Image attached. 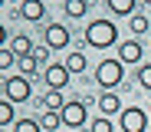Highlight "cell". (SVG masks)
<instances>
[{"label":"cell","mask_w":151,"mask_h":132,"mask_svg":"<svg viewBox=\"0 0 151 132\" xmlns=\"http://www.w3.org/2000/svg\"><path fill=\"white\" fill-rule=\"evenodd\" d=\"M86 46L92 50H109V46H118V26L105 17H99L86 26Z\"/></svg>","instance_id":"obj_1"},{"label":"cell","mask_w":151,"mask_h":132,"mask_svg":"<svg viewBox=\"0 0 151 132\" xmlns=\"http://www.w3.org/2000/svg\"><path fill=\"white\" fill-rule=\"evenodd\" d=\"M125 79V63L118 56H109L95 66V83L102 86V93H115V86Z\"/></svg>","instance_id":"obj_2"},{"label":"cell","mask_w":151,"mask_h":132,"mask_svg":"<svg viewBox=\"0 0 151 132\" xmlns=\"http://www.w3.org/2000/svg\"><path fill=\"white\" fill-rule=\"evenodd\" d=\"M30 96H33V83H30L27 76L13 73V76L4 79V99H10V102H27Z\"/></svg>","instance_id":"obj_3"},{"label":"cell","mask_w":151,"mask_h":132,"mask_svg":"<svg viewBox=\"0 0 151 132\" xmlns=\"http://www.w3.org/2000/svg\"><path fill=\"white\" fill-rule=\"evenodd\" d=\"M122 132H148V112L141 106H125L122 116H118Z\"/></svg>","instance_id":"obj_4"},{"label":"cell","mask_w":151,"mask_h":132,"mask_svg":"<svg viewBox=\"0 0 151 132\" xmlns=\"http://www.w3.org/2000/svg\"><path fill=\"white\" fill-rule=\"evenodd\" d=\"M72 43V36H69V26H63V23H46L43 26V46H49V50H66Z\"/></svg>","instance_id":"obj_5"},{"label":"cell","mask_w":151,"mask_h":132,"mask_svg":"<svg viewBox=\"0 0 151 132\" xmlns=\"http://www.w3.org/2000/svg\"><path fill=\"white\" fill-rule=\"evenodd\" d=\"M86 122H89L86 102H79V99H69V102H66V109H63V125H66V129H82Z\"/></svg>","instance_id":"obj_6"},{"label":"cell","mask_w":151,"mask_h":132,"mask_svg":"<svg viewBox=\"0 0 151 132\" xmlns=\"http://www.w3.org/2000/svg\"><path fill=\"white\" fill-rule=\"evenodd\" d=\"M69 76H72V73L66 69V63H53V66H46V69H43V79H46V86H49V89H59V93L66 89Z\"/></svg>","instance_id":"obj_7"},{"label":"cell","mask_w":151,"mask_h":132,"mask_svg":"<svg viewBox=\"0 0 151 132\" xmlns=\"http://www.w3.org/2000/svg\"><path fill=\"white\" fill-rule=\"evenodd\" d=\"M17 13L27 20V23H36V20H43V17H46V4H43V0H20Z\"/></svg>","instance_id":"obj_8"},{"label":"cell","mask_w":151,"mask_h":132,"mask_svg":"<svg viewBox=\"0 0 151 132\" xmlns=\"http://www.w3.org/2000/svg\"><path fill=\"white\" fill-rule=\"evenodd\" d=\"M118 60H122L125 66L141 63V43H138V40H122V43H118Z\"/></svg>","instance_id":"obj_9"},{"label":"cell","mask_w":151,"mask_h":132,"mask_svg":"<svg viewBox=\"0 0 151 132\" xmlns=\"http://www.w3.org/2000/svg\"><path fill=\"white\" fill-rule=\"evenodd\" d=\"M122 109H125V106H122V99H118V93H102V96H99V112H102V116H122Z\"/></svg>","instance_id":"obj_10"},{"label":"cell","mask_w":151,"mask_h":132,"mask_svg":"<svg viewBox=\"0 0 151 132\" xmlns=\"http://www.w3.org/2000/svg\"><path fill=\"white\" fill-rule=\"evenodd\" d=\"M138 4H141V0H105V7H109L115 17H135V13H138V10H135Z\"/></svg>","instance_id":"obj_11"},{"label":"cell","mask_w":151,"mask_h":132,"mask_svg":"<svg viewBox=\"0 0 151 132\" xmlns=\"http://www.w3.org/2000/svg\"><path fill=\"white\" fill-rule=\"evenodd\" d=\"M40 106H43V112H63V109H66V99H63L59 89H49V93L40 99Z\"/></svg>","instance_id":"obj_12"},{"label":"cell","mask_w":151,"mask_h":132,"mask_svg":"<svg viewBox=\"0 0 151 132\" xmlns=\"http://www.w3.org/2000/svg\"><path fill=\"white\" fill-rule=\"evenodd\" d=\"M17 125V102L0 99V129H13Z\"/></svg>","instance_id":"obj_13"},{"label":"cell","mask_w":151,"mask_h":132,"mask_svg":"<svg viewBox=\"0 0 151 132\" xmlns=\"http://www.w3.org/2000/svg\"><path fill=\"white\" fill-rule=\"evenodd\" d=\"M10 50L17 53V56H33V53H36V46H33V40H30L27 33L13 36V40H10Z\"/></svg>","instance_id":"obj_14"},{"label":"cell","mask_w":151,"mask_h":132,"mask_svg":"<svg viewBox=\"0 0 151 132\" xmlns=\"http://www.w3.org/2000/svg\"><path fill=\"white\" fill-rule=\"evenodd\" d=\"M66 69H69L72 76H82V69H86V53H82V50L69 53V56H66Z\"/></svg>","instance_id":"obj_15"},{"label":"cell","mask_w":151,"mask_h":132,"mask_svg":"<svg viewBox=\"0 0 151 132\" xmlns=\"http://www.w3.org/2000/svg\"><path fill=\"white\" fill-rule=\"evenodd\" d=\"M66 17L69 20H79V17H86V10H89V0H66Z\"/></svg>","instance_id":"obj_16"},{"label":"cell","mask_w":151,"mask_h":132,"mask_svg":"<svg viewBox=\"0 0 151 132\" xmlns=\"http://www.w3.org/2000/svg\"><path fill=\"white\" fill-rule=\"evenodd\" d=\"M40 125H43V132H56L63 125V112H43L40 116Z\"/></svg>","instance_id":"obj_17"},{"label":"cell","mask_w":151,"mask_h":132,"mask_svg":"<svg viewBox=\"0 0 151 132\" xmlns=\"http://www.w3.org/2000/svg\"><path fill=\"white\" fill-rule=\"evenodd\" d=\"M17 66H20V76H27V79H30V76H36L40 60H36V56H20V63H17Z\"/></svg>","instance_id":"obj_18"},{"label":"cell","mask_w":151,"mask_h":132,"mask_svg":"<svg viewBox=\"0 0 151 132\" xmlns=\"http://www.w3.org/2000/svg\"><path fill=\"white\" fill-rule=\"evenodd\" d=\"M17 63H20V56H17L10 46H4V50H0V69H4V73H10Z\"/></svg>","instance_id":"obj_19"},{"label":"cell","mask_w":151,"mask_h":132,"mask_svg":"<svg viewBox=\"0 0 151 132\" xmlns=\"http://www.w3.org/2000/svg\"><path fill=\"white\" fill-rule=\"evenodd\" d=\"M148 30H151V20H148L145 13H135V17H132V33L141 36V33H148Z\"/></svg>","instance_id":"obj_20"},{"label":"cell","mask_w":151,"mask_h":132,"mask_svg":"<svg viewBox=\"0 0 151 132\" xmlns=\"http://www.w3.org/2000/svg\"><path fill=\"white\" fill-rule=\"evenodd\" d=\"M10 132H43V125H40V119H17V125Z\"/></svg>","instance_id":"obj_21"},{"label":"cell","mask_w":151,"mask_h":132,"mask_svg":"<svg viewBox=\"0 0 151 132\" xmlns=\"http://www.w3.org/2000/svg\"><path fill=\"white\" fill-rule=\"evenodd\" d=\"M138 86L151 93V63H145V66H138Z\"/></svg>","instance_id":"obj_22"},{"label":"cell","mask_w":151,"mask_h":132,"mask_svg":"<svg viewBox=\"0 0 151 132\" xmlns=\"http://www.w3.org/2000/svg\"><path fill=\"white\" fill-rule=\"evenodd\" d=\"M89 132H115V129H112L109 116H102V119H92V122H89Z\"/></svg>","instance_id":"obj_23"},{"label":"cell","mask_w":151,"mask_h":132,"mask_svg":"<svg viewBox=\"0 0 151 132\" xmlns=\"http://www.w3.org/2000/svg\"><path fill=\"white\" fill-rule=\"evenodd\" d=\"M141 4H148V7H151V0H141Z\"/></svg>","instance_id":"obj_24"},{"label":"cell","mask_w":151,"mask_h":132,"mask_svg":"<svg viewBox=\"0 0 151 132\" xmlns=\"http://www.w3.org/2000/svg\"><path fill=\"white\" fill-rule=\"evenodd\" d=\"M148 116H151V102H148Z\"/></svg>","instance_id":"obj_25"}]
</instances>
